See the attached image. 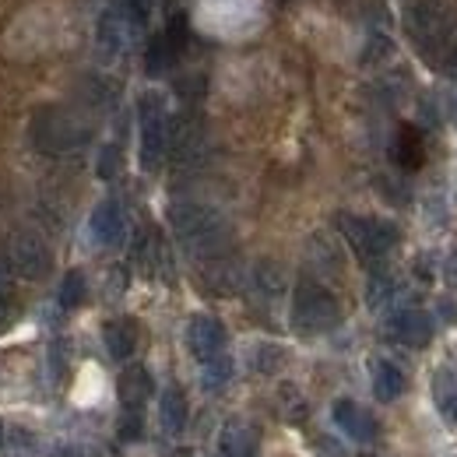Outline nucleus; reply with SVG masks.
I'll list each match as a JSON object with an SVG mask.
<instances>
[{
    "mask_svg": "<svg viewBox=\"0 0 457 457\" xmlns=\"http://www.w3.org/2000/svg\"><path fill=\"white\" fill-rule=\"evenodd\" d=\"M362 457H373V454H362Z\"/></svg>",
    "mask_w": 457,
    "mask_h": 457,
    "instance_id": "obj_36",
    "label": "nucleus"
},
{
    "mask_svg": "<svg viewBox=\"0 0 457 457\" xmlns=\"http://www.w3.org/2000/svg\"><path fill=\"white\" fill-rule=\"evenodd\" d=\"M398 159L404 170H419L422 166V141L415 130H401L398 137Z\"/></svg>",
    "mask_w": 457,
    "mask_h": 457,
    "instance_id": "obj_24",
    "label": "nucleus"
},
{
    "mask_svg": "<svg viewBox=\"0 0 457 457\" xmlns=\"http://www.w3.org/2000/svg\"><path fill=\"white\" fill-rule=\"evenodd\" d=\"M387 54H391V39H387V36H373V39H370V50H366V63H373V60H380V57H387Z\"/></svg>",
    "mask_w": 457,
    "mask_h": 457,
    "instance_id": "obj_28",
    "label": "nucleus"
},
{
    "mask_svg": "<svg viewBox=\"0 0 457 457\" xmlns=\"http://www.w3.org/2000/svg\"><path fill=\"white\" fill-rule=\"evenodd\" d=\"M282 362H286V348H282V345L264 342L253 348V370H257V373H278Z\"/></svg>",
    "mask_w": 457,
    "mask_h": 457,
    "instance_id": "obj_23",
    "label": "nucleus"
},
{
    "mask_svg": "<svg viewBox=\"0 0 457 457\" xmlns=\"http://www.w3.org/2000/svg\"><path fill=\"white\" fill-rule=\"evenodd\" d=\"M187 419H190V408L179 387H166L162 398H159V422H162V433L179 436L187 429Z\"/></svg>",
    "mask_w": 457,
    "mask_h": 457,
    "instance_id": "obj_15",
    "label": "nucleus"
},
{
    "mask_svg": "<svg viewBox=\"0 0 457 457\" xmlns=\"http://www.w3.org/2000/svg\"><path fill=\"white\" fill-rule=\"evenodd\" d=\"M141 433H145V419H141V411H130V408H123V419H120V440H141Z\"/></svg>",
    "mask_w": 457,
    "mask_h": 457,
    "instance_id": "obj_27",
    "label": "nucleus"
},
{
    "mask_svg": "<svg viewBox=\"0 0 457 457\" xmlns=\"http://www.w3.org/2000/svg\"><path fill=\"white\" fill-rule=\"evenodd\" d=\"M54 457H81V454H78L74 447H60V451H57V454H54Z\"/></svg>",
    "mask_w": 457,
    "mask_h": 457,
    "instance_id": "obj_32",
    "label": "nucleus"
},
{
    "mask_svg": "<svg viewBox=\"0 0 457 457\" xmlns=\"http://www.w3.org/2000/svg\"><path fill=\"white\" fill-rule=\"evenodd\" d=\"M85 303V275L81 271H67L63 286H60V306L63 310H74Z\"/></svg>",
    "mask_w": 457,
    "mask_h": 457,
    "instance_id": "obj_25",
    "label": "nucleus"
},
{
    "mask_svg": "<svg viewBox=\"0 0 457 457\" xmlns=\"http://www.w3.org/2000/svg\"><path fill=\"white\" fill-rule=\"evenodd\" d=\"M0 447H4V422H0Z\"/></svg>",
    "mask_w": 457,
    "mask_h": 457,
    "instance_id": "obj_33",
    "label": "nucleus"
},
{
    "mask_svg": "<svg viewBox=\"0 0 457 457\" xmlns=\"http://www.w3.org/2000/svg\"><path fill=\"white\" fill-rule=\"evenodd\" d=\"M253 286L261 288L264 295H282L286 292V271L275 261H261L253 268Z\"/></svg>",
    "mask_w": 457,
    "mask_h": 457,
    "instance_id": "obj_22",
    "label": "nucleus"
},
{
    "mask_svg": "<svg viewBox=\"0 0 457 457\" xmlns=\"http://www.w3.org/2000/svg\"><path fill=\"white\" fill-rule=\"evenodd\" d=\"M103 338H106L110 355L120 359V362H127L134 355V348H137V324L134 320H110L106 331H103Z\"/></svg>",
    "mask_w": 457,
    "mask_h": 457,
    "instance_id": "obj_17",
    "label": "nucleus"
},
{
    "mask_svg": "<svg viewBox=\"0 0 457 457\" xmlns=\"http://www.w3.org/2000/svg\"><path fill=\"white\" fill-rule=\"evenodd\" d=\"M404 387H408V380L391 359H373V395H377V401L391 404L404 395Z\"/></svg>",
    "mask_w": 457,
    "mask_h": 457,
    "instance_id": "obj_14",
    "label": "nucleus"
},
{
    "mask_svg": "<svg viewBox=\"0 0 457 457\" xmlns=\"http://www.w3.org/2000/svg\"><path fill=\"white\" fill-rule=\"evenodd\" d=\"M32 137H36V145L43 152L63 155V152H74V148H81L88 141V127L74 113L50 106V110L36 113V120H32Z\"/></svg>",
    "mask_w": 457,
    "mask_h": 457,
    "instance_id": "obj_3",
    "label": "nucleus"
},
{
    "mask_svg": "<svg viewBox=\"0 0 457 457\" xmlns=\"http://www.w3.org/2000/svg\"><path fill=\"white\" fill-rule=\"evenodd\" d=\"M141 170H159L162 159H166V148H170V116H166V103L162 96L148 92L141 96Z\"/></svg>",
    "mask_w": 457,
    "mask_h": 457,
    "instance_id": "obj_4",
    "label": "nucleus"
},
{
    "mask_svg": "<svg viewBox=\"0 0 457 457\" xmlns=\"http://www.w3.org/2000/svg\"><path fill=\"white\" fill-rule=\"evenodd\" d=\"M395 292H398L395 275H387V271H373V275H370V286H366V303H370L373 310H384V306L395 299Z\"/></svg>",
    "mask_w": 457,
    "mask_h": 457,
    "instance_id": "obj_21",
    "label": "nucleus"
},
{
    "mask_svg": "<svg viewBox=\"0 0 457 457\" xmlns=\"http://www.w3.org/2000/svg\"><path fill=\"white\" fill-rule=\"evenodd\" d=\"M219 447H222L226 457H257L261 433L246 419H228L226 426H222V433H219Z\"/></svg>",
    "mask_w": 457,
    "mask_h": 457,
    "instance_id": "obj_10",
    "label": "nucleus"
},
{
    "mask_svg": "<svg viewBox=\"0 0 457 457\" xmlns=\"http://www.w3.org/2000/svg\"><path fill=\"white\" fill-rule=\"evenodd\" d=\"M331 419H335V426L342 429L345 436H352L355 444H370V440H377V419H373L366 408H359L352 398L335 401Z\"/></svg>",
    "mask_w": 457,
    "mask_h": 457,
    "instance_id": "obj_9",
    "label": "nucleus"
},
{
    "mask_svg": "<svg viewBox=\"0 0 457 457\" xmlns=\"http://www.w3.org/2000/svg\"><path fill=\"white\" fill-rule=\"evenodd\" d=\"M454 71H457V54H454Z\"/></svg>",
    "mask_w": 457,
    "mask_h": 457,
    "instance_id": "obj_35",
    "label": "nucleus"
},
{
    "mask_svg": "<svg viewBox=\"0 0 457 457\" xmlns=\"http://www.w3.org/2000/svg\"><path fill=\"white\" fill-rule=\"evenodd\" d=\"M447 320H457V310H454V303H444V310H440Z\"/></svg>",
    "mask_w": 457,
    "mask_h": 457,
    "instance_id": "obj_31",
    "label": "nucleus"
},
{
    "mask_svg": "<svg viewBox=\"0 0 457 457\" xmlns=\"http://www.w3.org/2000/svg\"><path fill=\"white\" fill-rule=\"evenodd\" d=\"M116 391H120V404L123 408H130V411H141L145 408V401L152 398V377H148V370L145 366H127L123 373H120V384H116Z\"/></svg>",
    "mask_w": 457,
    "mask_h": 457,
    "instance_id": "obj_12",
    "label": "nucleus"
},
{
    "mask_svg": "<svg viewBox=\"0 0 457 457\" xmlns=\"http://www.w3.org/2000/svg\"><path fill=\"white\" fill-rule=\"evenodd\" d=\"M179 54V43L172 36H159L152 46H148V74H166L172 67V60Z\"/></svg>",
    "mask_w": 457,
    "mask_h": 457,
    "instance_id": "obj_20",
    "label": "nucleus"
},
{
    "mask_svg": "<svg viewBox=\"0 0 457 457\" xmlns=\"http://www.w3.org/2000/svg\"><path fill=\"white\" fill-rule=\"evenodd\" d=\"M187 348L194 359H212L226 348V324L212 313H194L190 324H187Z\"/></svg>",
    "mask_w": 457,
    "mask_h": 457,
    "instance_id": "obj_8",
    "label": "nucleus"
},
{
    "mask_svg": "<svg viewBox=\"0 0 457 457\" xmlns=\"http://www.w3.org/2000/svg\"><path fill=\"white\" fill-rule=\"evenodd\" d=\"M342 324L338 299L317 282H299L292 295V328L299 335H324Z\"/></svg>",
    "mask_w": 457,
    "mask_h": 457,
    "instance_id": "obj_2",
    "label": "nucleus"
},
{
    "mask_svg": "<svg viewBox=\"0 0 457 457\" xmlns=\"http://www.w3.org/2000/svg\"><path fill=\"white\" fill-rule=\"evenodd\" d=\"M454 123H457V103H454Z\"/></svg>",
    "mask_w": 457,
    "mask_h": 457,
    "instance_id": "obj_34",
    "label": "nucleus"
},
{
    "mask_svg": "<svg viewBox=\"0 0 457 457\" xmlns=\"http://www.w3.org/2000/svg\"><path fill=\"white\" fill-rule=\"evenodd\" d=\"M96 172H99V179H113L116 172H120V148H116V145H106V148H99V162H96Z\"/></svg>",
    "mask_w": 457,
    "mask_h": 457,
    "instance_id": "obj_26",
    "label": "nucleus"
},
{
    "mask_svg": "<svg viewBox=\"0 0 457 457\" xmlns=\"http://www.w3.org/2000/svg\"><path fill=\"white\" fill-rule=\"evenodd\" d=\"M11 275H14V271H11V264H4V261H0V310L11 303V282H14Z\"/></svg>",
    "mask_w": 457,
    "mask_h": 457,
    "instance_id": "obj_29",
    "label": "nucleus"
},
{
    "mask_svg": "<svg viewBox=\"0 0 457 457\" xmlns=\"http://www.w3.org/2000/svg\"><path fill=\"white\" fill-rule=\"evenodd\" d=\"M228 380H232V359L228 355H212V359H204V370H201V384H204V391H222Z\"/></svg>",
    "mask_w": 457,
    "mask_h": 457,
    "instance_id": "obj_18",
    "label": "nucleus"
},
{
    "mask_svg": "<svg viewBox=\"0 0 457 457\" xmlns=\"http://www.w3.org/2000/svg\"><path fill=\"white\" fill-rule=\"evenodd\" d=\"M433 404L451 426H457V370L440 366L433 373Z\"/></svg>",
    "mask_w": 457,
    "mask_h": 457,
    "instance_id": "obj_16",
    "label": "nucleus"
},
{
    "mask_svg": "<svg viewBox=\"0 0 457 457\" xmlns=\"http://www.w3.org/2000/svg\"><path fill=\"white\" fill-rule=\"evenodd\" d=\"M444 275H447V282H451V286H457V253H451V257H447Z\"/></svg>",
    "mask_w": 457,
    "mask_h": 457,
    "instance_id": "obj_30",
    "label": "nucleus"
},
{
    "mask_svg": "<svg viewBox=\"0 0 457 457\" xmlns=\"http://www.w3.org/2000/svg\"><path fill=\"white\" fill-rule=\"evenodd\" d=\"M342 232L348 239V246L362 257V261H380L395 250L398 243V226L384 222V219H359V215H342Z\"/></svg>",
    "mask_w": 457,
    "mask_h": 457,
    "instance_id": "obj_5",
    "label": "nucleus"
},
{
    "mask_svg": "<svg viewBox=\"0 0 457 457\" xmlns=\"http://www.w3.org/2000/svg\"><path fill=\"white\" fill-rule=\"evenodd\" d=\"M243 286V271L236 268V264H215V268H208V288L212 292H219V295H232V292H239Z\"/></svg>",
    "mask_w": 457,
    "mask_h": 457,
    "instance_id": "obj_19",
    "label": "nucleus"
},
{
    "mask_svg": "<svg viewBox=\"0 0 457 457\" xmlns=\"http://www.w3.org/2000/svg\"><path fill=\"white\" fill-rule=\"evenodd\" d=\"M433 331H436V324L426 310H398L387 320V338L408 345V348H426L433 342Z\"/></svg>",
    "mask_w": 457,
    "mask_h": 457,
    "instance_id": "obj_7",
    "label": "nucleus"
},
{
    "mask_svg": "<svg viewBox=\"0 0 457 457\" xmlns=\"http://www.w3.org/2000/svg\"><path fill=\"white\" fill-rule=\"evenodd\" d=\"M170 222L176 239L190 250V253H222V246L228 243V226L226 219L215 212V208H204V204H176L170 212Z\"/></svg>",
    "mask_w": 457,
    "mask_h": 457,
    "instance_id": "obj_1",
    "label": "nucleus"
},
{
    "mask_svg": "<svg viewBox=\"0 0 457 457\" xmlns=\"http://www.w3.org/2000/svg\"><path fill=\"white\" fill-rule=\"evenodd\" d=\"M7 264L18 278L25 282H39L54 271V250L43 236L36 232H18L11 236V250H7Z\"/></svg>",
    "mask_w": 457,
    "mask_h": 457,
    "instance_id": "obj_6",
    "label": "nucleus"
},
{
    "mask_svg": "<svg viewBox=\"0 0 457 457\" xmlns=\"http://www.w3.org/2000/svg\"><path fill=\"white\" fill-rule=\"evenodd\" d=\"M123 39H127V29H123V18L116 11H106L96 25V50H99V60H116L123 54Z\"/></svg>",
    "mask_w": 457,
    "mask_h": 457,
    "instance_id": "obj_13",
    "label": "nucleus"
},
{
    "mask_svg": "<svg viewBox=\"0 0 457 457\" xmlns=\"http://www.w3.org/2000/svg\"><path fill=\"white\" fill-rule=\"evenodd\" d=\"M92 236L99 246H116L123 239V228H127V219H123V208L116 201H99L96 212H92Z\"/></svg>",
    "mask_w": 457,
    "mask_h": 457,
    "instance_id": "obj_11",
    "label": "nucleus"
}]
</instances>
